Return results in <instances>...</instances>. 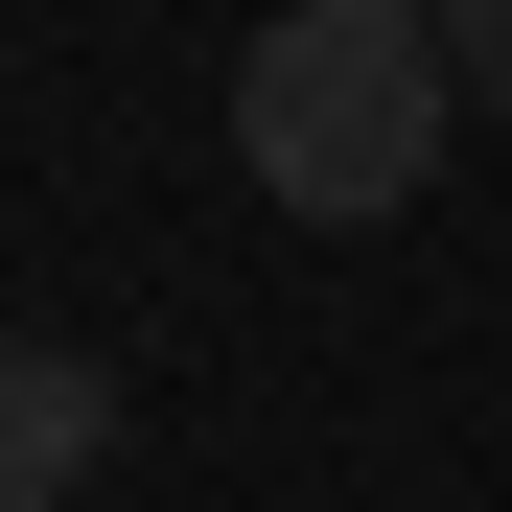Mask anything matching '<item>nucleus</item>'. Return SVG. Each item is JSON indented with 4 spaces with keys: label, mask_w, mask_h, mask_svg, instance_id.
Returning a JSON list of instances; mask_svg holds the SVG:
<instances>
[{
    "label": "nucleus",
    "mask_w": 512,
    "mask_h": 512,
    "mask_svg": "<svg viewBox=\"0 0 512 512\" xmlns=\"http://www.w3.org/2000/svg\"><path fill=\"white\" fill-rule=\"evenodd\" d=\"M466 140V70H443V0H280L233 47V163L280 187L303 233H396Z\"/></svg>",
    "instance_id": "nucleus-1"
},
{
    "label": "nucleus",
    "mask_w": 512,
    "mask_h": 512,
    "mask_svg": "<svg viewBox=\"0 0 512 512\" xmlns=\"http://www.w3.org/2000/svg\"><path fill=\"white\" fill-rule=\"evenodd\" d=\"M0 466H24V489H94L117 466V373L47 350V326H0Z\"/></svg>",
    "instance_id": "nucleus-2"
},
{
    "label": "nucleus",
    "mask_w": 512,
    "mask_h": 512,
    "mask_svg": "<svg viewBox=\"0 0 512 512\" xmlns=\"http://www.w3.org/2000/svg\"><path fill=\"white\" fill-rule=\"evenodd\" d=\"M443 70H466V117H512V0H443Z\"/></svg>",
    "instance_id": "nucleus-3"
},
{
    "label": "nucleus",
    "mask_w": 512,
    "mask_h": 512,
    "mask_svg": "<svg viewBox=\"0 0 512 512\" xmlns=\"http://www.w3.org/2000/svg\"><path fill=\"white\" fill-rule=\"evenodd\" d=\"M0 512H70V489H24V466H0Z\"/></svg>",
    "instance_id": "nucleus-4"
}]
</instances>
